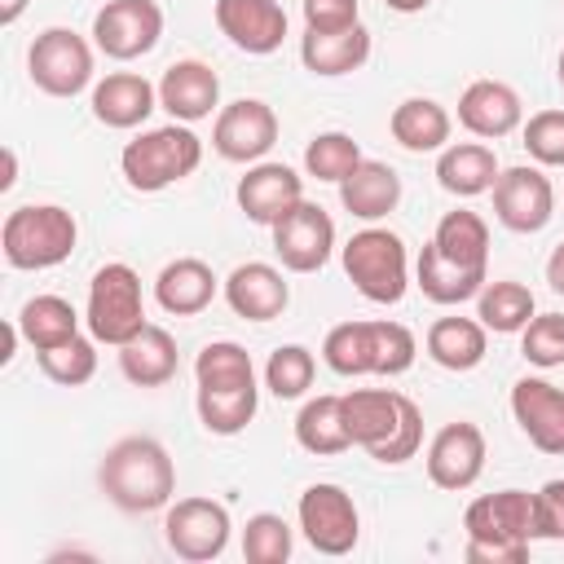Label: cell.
Here are the masks:
<instances>
[{"label":"cell","mask_w":564,"mask_h":564,"mask_svg":"<svg viewBox=\"0 0 564 564\" xmlns=\"http://www.w3.org/2000/svg\"><path fill=\"white\" fill-rule=\"evenodd\" d=\"M291 546H295L291 524L282 516H273V511L251 516L247 529H242V560L247 564H286Z\"/></svg>","instance_id":"cell-41"},{"label":"cell","mask_w":564,"mask_h":564,"mask_svg":"<svg viewBox=\"0 0 564 564\" xmlns=\"http://www.w3.org/2000/svg\"><path fill=\"white\" fill-rule=\"evenodd\" d=\"M22 9H26V0H0V26H13L22 18Z\"/></svg>","instance_id":"cell-52"},{"label":"cell","mask_w":564,"mask_h":564,"mask_svg":"<svg viewBox=\"0 0 564 564\" xmlns=\"http://www.w3.org/2000/svg\"><path fill=\"white\" fill-rule=\"evenodd\" d=\"M480 471H485V432L471 419L445 423L427 445V480L436 489L463 494L480 480Z\"/></svg>","instance_id":"cell-13"},{"label":"cell","mask_w":564,"mask_h":564,"mask_svg":"<svg viewBox=\"0 0 564 564\" xmlns=\"http://www.w3.org/2000/svg\"><path fill=\"white\" fill-rule=\"evenodd\" d=\"M18 339H22V326H18V317H13V322H0V366H9V361H13V348H18Z\"/></svg>","instance_id":"cell-49"},{"label":"cell","mask_w":564,"mask_h":564,"mask_svg":"<svg viewBox=\"0 0 564 564\" xmlns=\"http://www.w3.org/2000/svg\"><path fill=\"white\" fill-rule=\"evenodd\" d=\"M520 145L529 150L533 163L564 167V110H538V115H529Z\"/></svg>","instance_id":"cell-44"},{"label":"cell","mask_w":564,"mask_h":564,"mask_svg":"<svg viewBox=\"0 0 564 564\" xmlns=\"http://www.w3.org/2000/svg\"><path fill=\"white\" fill-rule=\"evenodd\" d=\"M467 542H533V494L498 489L480 494L463 511Z\"/></svg>","instance_id":"cell-15"},{"label":"cell","mask_w":564,"mask_h":564,"mask_svg":"<svg viewBox=\"0 0 564 564\" xmlns=\"http://www.w3.org/2000/svg\"><path fill=\"white\" fill-rule=\"evenodd\" d=\"M159 106V84L137 70H110L93 84V119L106 128H137Z\"/></svg>","instance_id":"cell-22"},{"label":"cell","mask_w":564,"mask_h":564,"mask_svg":"<svg viewBox=\"0 0 564 564\" xmlns=\"http://www.w3.org/2000/svg\"><path fill=\"white\" fill-rule=\"evenodd\" d=\"M489 330L480 317H436L427 326V357L445 370H476L485 361Z\"/></svg>","instance_id":"cell-29"},{"label":"cell","mask_w":564,"mask_h":564,"mask_svg":"<svg viewBox=\"0 0 564 564\" xmlns=\"http://www.w3.org/2000/svg\"><path fill=\"white\" fill-rule=\"evenodd\" d=\"M555 79H560V88H564V48H560V62H555Z\"/></svg>","instance_id":"cell-54"},{"label":"cell","mask_w":564,"mask_h":564,"mask_svg":"<svg viewBox=\"0 0 564 564\" xmlns=\"http://www.w3.org/2000/svg\"><path fill=\"white\" fill-rule=\"evenodd\" d=\"M339 260H344L348 282L370 304H397L410 286V256H405L401 234H392V229H379V225L357 229L339 247Z\"/></svg>","instance_id":"cell-4"},{"label":"cell","mask_w":564,"mask_h":564,"mask_svg":"<svg viewBox=\"0 0 564 564\" xmlns=\"http://www.w3.org/2000/svg\"><path fill=\"white\" fill-rule=\"evenodd\" d=\"M538 313L533 304V291L516 278H498V282H485L480 295H476V317L485 322V330L494 335H516L529 326V317Z\"/></svg>","instance_id":"cell-33"},{"label":"cell","mask_w":564,"mask_h":564,"mask_svg":"<svg viewBox=\"0 0 564 564\" xmlns=\"http://www.w3.org/2000/svg\"><path fill=\"white\" fill-rule=\"evenodd\" d=\"M212 13L220 35L251 57H269L286 40V9L278 0H216Z\"/></svg>","instance_id":"cell-14"},{"label":"cell","mask_w":564,"mask_h":564,"mask_svg":"<svg viewBox=\"0 0 564 564\" xmlns=\"http://www.w3.org/2000/svg\"><path fill=\"white\" fill-rule=\"evenodd\" d=\"M300 529L308 538L313 551L322 555H348L361 538V516H357V502L348 489L330 485V480H317L300 494Z\"/></svg>","instance_id":"cell-8"},{"label":"cell","mask_w":564,"mask_h":564,"mask_svg":"<svg viewBox=\"0 0 564 564\" xmlns=\"http://www.w3.org/2000/svg\"><path fill=\"white\" fill-rule=\"evenodd\" d=\"M229 529H234L229 507L216 498H181L163 516V538H167L172 555L189 560V564H207V560L225 555Z\"/></svg>","instance_id":"cell-7"},{"label":"cell","mask_w":564,"mask_h":564,"mask_svg":"<svg viewBox=\"0 0 564 564\" xmlns=\"http://www.w3.org/2000/svg\"><path fill=\"white\" fill-rule=\"evenodd\" d=\"M436 181L445 194L454 198H476L485 189H494L498 181V159L485 141H454L441 150L436 159Z\"/></svg>","instance_id":"cell-27"},{"label":"cell","mask_w":564,"mask_h":564,"mask_svg":"<svg viewBox=\"0 0 564 564\" xmlns=\"http://www.w3.org/2000/svg\"><path fill=\"white\" fill-rule=\"evenodd\" d=\"M419 445H423V410H419V405L405 397L397 432H392V436H388L379 449H370V458H375V463H383V467H397V463L414 458V454H419Z\"/></svg>","instance_id":"cell-45"},{"label":"cell","mask_w":564,"mask_h":564,"mask_svg":"<svg viewBox=\"0 0 564 564\" xmlns=\"http://www.w3.org/2000/svg\"><path fill=\"white\" fill-rule=\"evenodd\" d=\"M26 75L48 97H75L93 84V44L70 26H48L31 40Z\"/></svg>","instance_id":"cell-6"},{"label":"cell","mask_w":564,"mask_h":564,"mask_svg":"<svg viewBox=\"0 0 564 564\" xmlns=\"http://www.w3.org/2000/svg\"><path fill=\"white\" fill-rule=\"evenodd\" d=\"M414 278H419V291H423L432 304H463V300H476V295H480V286L489 282V273H485V269H463V264L445 260L432 242L419 251Z\"/></svg>","instance_id":"cell-31"},{"label":"cell","mask_w":564,"mask_h":564,"mask_svg":"<svg viewBox=\"0 0 564 564\" xmlns=\"http://www.w3.org/2000/svg\"><path fill=\"white\" fill-rule=\"evenodd\" d=\"M414 330L401 326V322H388L379 317L375 322V375H405L414 366Z\"/></svg>","instance_id":"cell-43"},{"label":"cell","mask_w":564,"mask_h":564,"mask_svg":"<svg viewBox=\"0 0 564 564\" xmlns=\"http://www.w3.org/2000/svg\"><path fill=\"white\" fill-rule=\"evenodd\" d=\"M520 119H524L520 93L502 79H471L458 97V123L480 141H498V137L516 132Z\"/></svg>","instance_id":"cell-19"},{"label":"cell","mask_w":564,"mask_h":564,"mask_svg":"<svg viewBox=\"0 0 564 564\" xmlns=\"http://www.w3.org/2000/svg\"><path fill=\"white\" fill-rule=\"evenodd\" d=\"M119 370L137 388H163L176 375V339H172V330L145 322L128 344H119Z\"/></svg>","instance_id":"cell-26"},{"label":"cell","mask_w":564,"mask_h":564,"mask_svg":"<svg viewBox=\"0 0 564 564\" xmlns=\"http://www.w3.org/2000/svg\"><path fill=\"white\" fill-rule=\"evenodd\" d=\"M361 159H366L361 145H357L348 132H339V128L317 132V137L304 145V172L317 176V181H335V185H339Z\"/></svg>","instance_id":"cell-40"},{"label":"cell","mask_w":564,"mask_h":564,"mask_svg":"<svg viewBox=\"0 0 564 564\" xmlns=\"http://www.w3.org/2000/svg\"><path fill=\"white\" fill-rule=\"evenodd\" d=\"M194 405H198V423L212 436H238L256 419L260 388L256 383H247V388H198Z\"/></svg>","instance_id":"cell-35"},{"label":"cell","mask_w":564,"mask_h":564,"mask_svg":"<svg viewBox=\"0 0 564 564\" xmlns=\"http://www.w3.org/2000/svg\"><path fill=\"white\" fill-rule=\"evenodd\" d=\"M467 564H524L529 542H467Z\"/></svg>","instance_id":"cell-48"},{"label":"cell","mask_w":564,"mask_h":564,"mask_svg":"<svg viewBox=\"0 0 564 564\" xmlns=\"http://www.w3.org/2000/svg\"><path fill=\"white\" fill-rule=\"evenodd\" d=\"M234 198L247 220L273 225L304 198V176H295V167H286V163H251L247 176H238Z\"/></svg>","instance_id":"cell-17"},{"label":"cell","mask_w":564,"mask_h":564,"mask_svg":"<svg viewBox=\"0 0 564 564\" xmlns=\"http://www.w3.org/2000/svg\"><path fill=\"white\" fill-rule=\"evenodd\" d=\"M79 242V220L57 203L13 207L0 225V251L13 269H53L70 260Z\"/></svg>","instance_id":"cell-2"},{"label":"cell","mask_w":564,"mask_h":564,"mask_svg":"<svg viewBox=\"0 0 564 564\" xmlns=\"http://www.w3.org/2000/svg\"><path fill=\"white\" fill-rule=\"evenodd\" d=\"M533 538H564V480H546L533 494Z\"/></svg>","instance_id":"cell-47"},{"label":"cell","mask_w":564,"mask_h":564,"mask_svg":"<svg viewBox=\"0 0 564 564\" xmlns=\"http://www.w3.org/2000/svg\"><path fill=\"white\" fill-rule=\"evenodd\" d=\"M159 35H163L159 0H106L93 13V44L115 62L145 57L159 44Z\"/></svg>","instance_id":"cell-9"},{"label":"cell","mask_w":564,"mask_h":564,"mask_svg":"<svg viewBox=\"0 0 564 564\" xmlns=\"http://www.w3.org/2000/svg\"><path fill=\"white\" fill-rule=\"evenodd\" d=\"M494 216L511 234H538L555 216V185L542 167L516 163L494 181Z\"/></svg>","instance_id":"cell-11"},{"label":"cell","mask_w":564,"mask_h":564,"mask_svg":"<svg viewBox=\"0 0 564 564\" xmlns=\"http://www.w3.org/2000/svg\"><path fill=\"white\" fill-rule=\"evenodd\" d=\"M313 375H317V361L304 344H282L269 352L264 361V388L278 397V401H295L313 388Z\"/></svg>","instance_id":"cell-39"},{"label":"cell","mask_w":564,"mask_h":564,"mask_svg":"<svg viewBox=\"0 0 564 564\" xmlns=\"http://www.w3.org/2000/svg\"><path fill=\"white\" fill-rule=\"evenodd\" d=\"M511 414L542 454H564V388L524 375L511 383Z\"/></svg>","instance_id":"cell-16"},{"label":"cell","mask_w":564,"mask_h":564,"mask_svg":"<svg viewBox=\"0 0 564 564\" xmlns=\"http://www.w3.org/2000/svg\"><path fill=\"white\" fill-rule=\"evenodd\" d=\"M198 163H203V141L189 132V123H176V119L132 137L119 154L123 181L141 194H159V189L185 181Z\"/></svg>","instance_id":"cell-3"},{"label":"cell","mask_w":564,"mask_h":564,"mask_svg":"<svg viewBox=\"0 0 564 564\" xmlns=\"http://www.w3.org/2000/svg\"><path fill=\"white\" fill-rule=\"evenodd\" d=\"M84 322L93 330L97 344H128L141 326H145V300H141V278L132 264L115 260L101 264L88 282V308Z\"/></svg>","instance_id":"cell-5"},{"label":"cell","mask_w":564,"mask_h":564,"mask_svg":"<svg viewBox=\"0 0 564 564\" xmlns=\"http://www.w3.org/2000/svg\"><path fill=\"white\" fill-rule=\"evenodd\" d=\"M159 106L176 123H198L220 106V75L198 57H181L159 79Z\"/></svg>","instance_id":"cell-18"},{"label":"cell","mask_w":564,"mask_h":564,"mask_svg":"<svg viewBox=\"0 0 564 564\" xmlns=\"http://www.w3.org/2000/svg\"><path fill=\"white\" fill-rule=\"evenodd\" d=\"M304 9V31H344L361 22L357 0H300Z\"/></svg>","instance_id":"cell-46"},{"label":"cell","mask_w":564,"mask_h":564,"mask_svg":"<svg viewBox=\"0 0 564 564\" xmlns=\"http://www.w3.org/2000/svg\"><path fill=\"white\" fill-rule=\"evenodd\" d=\"M13 181H18V154H13V145H4L0 150V194L13 189Z\"/></svg>","instance_id":"cell-51"},{"label":"cell","mask_w":564,"mask_h":564,"mask_svg":"<svg viewBox=\"0 0 564 564\" xmlns=\"http://www.w3.org/2000/svg\"><path fill=\"white\" fill-rule=\"evenodd\" d=\"M40 361V375L53 379L57 388H79L97 375V339L88 335H75L66 344H53V348H40L35 352Z\"/></svg>","instance_id":"cell-38"},{"label":"cell","mask_w":564,"mask_h":564,"mask_svg":"<svg viewBox=\"0 0 564 564\" xmlns=\"http://www.w3.org/2000/svg\"><path fill=\"white\" fill-rule=\"evenodd\" d=\"M401 405H405V392H388V388H357V392H348L344 397V423H348L352 445H361L366 454L379 449L397 432Z\"/></svg>","instance_id":"cell-25"},{"label":"cell","mask_w":564,"mask_h":564,"mask_svg":"<svg viewBox=\"0 0 564 564\" xmlns=\"http://www.w3.org/2000/svg\"><path fill=\"white\" fill-rule=\"evenodd\" d=\"M295 441L300 449L326 458V454H344L352 445L348 436V423H344V397L335 392H322V397H308L295 414Z\"/></svg>","instance_id":"cell-30"},{"label":"cell","mask_w":564,"mask_h":564,"mask_svg":"<svg viewBox=\"0 0 564 564\" xmlns=\"http://www.w3.org/2000/svg\"><path fill=\"white\" fill-rule=\"evenodd\" d=\"M546 282H551V291L564 295V242H555V251L546 256Z\"/></svg>","instance_id":"cell-50"},{"label":"cell","mask_w":564,"mask_h":564,"mask_svg":"<svg viewBox=\"0 0 564 564\" xmlns=\"http://www.w3.org/2000/svg\"><path fill=\"white\" fill-rule=\"evenodd\" d=\"M225 304L242 317V322H273L286 313L291 304V286L282 278V269L264 264V260H247L225 278Z\"/></svg>","instance_id":"cell-20"},{"label":"cell","mask_w":564,"mask_h":564,"mask_svg":"<svg viewBox=\"0 0 564 564\" xmlns=\"http://www.w3.org/2000/svg\"><path fill=\"white\" fill-rule=\"evenodd\" d=\"M273 141H278V115L260 97H238L220 106L212 123V145L229 163H260L273 150Z\"/></svg>","instance_id":"cell-12"},{"label":"cell","mask_w":564,"mask_h":564,"mask_svg":"<svg viewBox=\"0 0 564 564\" xmlns=\"http://www.w3.org/2000/svg\"><path fill=\"white\" fill-rule=\"evenodd\" d=\"M97 485L119 511L145 516V511H159L172 502L176 467H172V454L154 436H123L106 449V458L97 467Z\"/></svg>","instance_id":"cell-1"},{"label":"cell","mask_w":564,"mask_h":564,"mask_svg":"<svg viewBox=\"0 0 564 564\" xmlns=\"http://www.w3.org/2000/svg\"><path fill=\"white\" fill-rule=\"evenodd\" d=\"M432 247L445 260L463 264V269H485L489 273V225L467 207H454V212L441 216V225L432 234Z\"/></svg>","instance_id":"cell-32"},{"label":"cell","mask_w":564,"mask_h":564,"mask_svg":"<svg viewBox=\"0 0 564 564\" xmlns=\"http://www.w3.org/2000/svg\"><path fill=\"white\" fill-rule=\"evenodd\" d=\"M339 203L357 220H383L401 203V176L388 163H379V159H361L339 181Z\"/></svg>","instance_id":"cell-24"},{"label":"cell","mask_w":564,"mask_h":564,"mask_svg":"<svg viewBox=\"0 0 564 564\" xmlns=\"http://www.w3.org/2000/svg\"><path fill=\"white\" fill-rule=\"evenodd\" d=\"M366 57H370V31L361 22L344 26V31H304L300 35V62H304V70H313L322 79L361 70Z\"/></svg>","instance_id":"cell-23"},{"label":"cell","mask_w":564,"mask_h":564,"mask_svg":"<svg viewBox=\"0 0 564 564\" xmlns=\"http://www.w3.org/2000/svg\"><path fill=\"white\" fill-rule=\"evenodd\" d=\"M383 4H388L392 13H423L432 0H383Z\"/></svg>","instance_id":"cell-53"},{"label":"cell","mask_w":564,"mask_h":564,"mask_svg":"<svg viewBox=\"0 0 564 564\" xmlns=\"http://www.w3.org/2000/svg\"><path fill=\"white\" fill-rule=\"evenodd\" d=\"M520 352L529 366L555 370L564 366V313H533L520 330Z\"/></svg>","instance_id":"cell-42"},{"label":"cell","mask_w":564,"mask_h":564,"mask_svg":"<svg viewBox=\"0 0 564 564\" xmlns=\"http://www.w3.org/2000/svg\"><path fill=\"white\" fill-rule=\"evenodd\" d=\"M18 326H22V339L40 352V348H53V344H66L79 335V313L70 300L62 295H31L18 313Z\"/></svg>","instance_id":"cell-34"},{"label":"cell","mask_w":564,"mask_h":564,"mask_svg":"<svg viewBox=\"0 0 564 564\" xmlns=\"http://www.w3.org/2000/svg\"><path fill=\"white\" fill-rule=\"evenodd\" d=\"M449 128H454L449 110H445L441 101H432V97H405V101L392 110V119H388L392 141H397L401 150H410V154L445 150V145H449Z\"/></svg>","instance_id":"cell-28"},{"label":"cell","mask_w":564,"mask_h":564,"mask_svg":"<svg viewBox=\"0 0 564 564\" xmlns=\"http://www.w3.org/2000/svg\"><path fill=\"white\" fill-rule=\"evenodd\" d=\"M220 286H225V282L212 273L207 260H198V256H176V260H167V264L159 269V278H154V300H159V308L172 313V317H194V313H203V308L216 300Z\"/></svg>","instance_id":"cell-21"},{"label":"cell","mask_w":564,"mask_h":564,"mask_svg":"<svg viewBox=\"0 0 564 564\" xmlns=\"http://www.w3.org/2000/svg\"><path fill=\"white\" fill-rule=\"evenodd\" d=\"M322 357L335 375H375V322H339L322 339Z\"/></svg>","instance_id":"cell-36"},{"label":"cell","mask_w":564,"mask_h":564,"mask_svg":"<svg viewBox=\"0 0 564 564\" xmlns=\"http://www.w3.org/2000/svg\"><path fill=\"white\" fill-rule=\"evenodd\" d=\"M269 234H273V251H278L282 269H291V273H317L335 251V220L326 207H317L308 198H300L286 216H278L269 225Z\"/></svg>","instance_id":"cell-10"},{"label":"cell","mask_w":564,"mask_h":564,"mask_svg":"<svg viewBox=\"0 0 564 564\" xmlns=\"http://www.w3.org/2000/svg\"><path fill=\"white\" fill-rule=\"evenodd\" d=\"M194 383L198 388H247V383H256L251 352L234 339H212L194 357Z\"/></svg>","instance_id":"cell-37"}]
</instances>
